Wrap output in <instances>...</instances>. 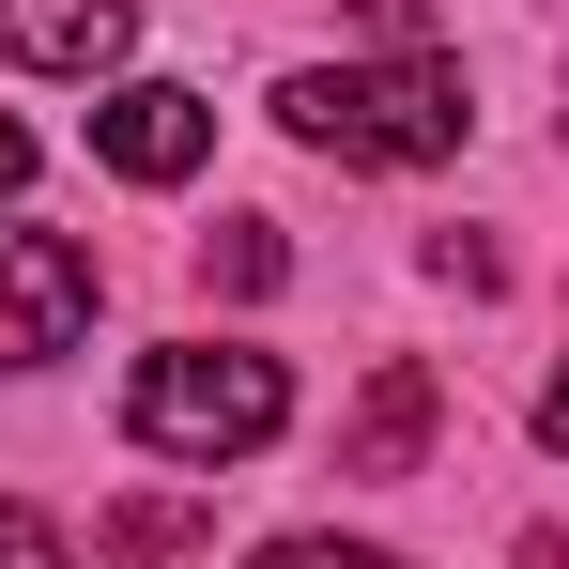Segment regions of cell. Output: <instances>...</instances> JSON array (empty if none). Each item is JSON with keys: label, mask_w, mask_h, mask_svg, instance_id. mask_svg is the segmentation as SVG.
<instances>
[{"label": "cell", "mask_w": 569, "mask_h": 569, "mask_svg": "<svg viewBox=\"0 0 569 569\" xmlns=\"http://www.w3.org/2000/svg\"><path fill=\"white\" fill-rule=\"evenodd\" d=\"M108 539H123V555H186V508H170V492H139V508H123Z\"/></svg>", "instance_id": "obj_10"}, {"label": "cell", "mask_w": 569, "mask_h": 569, "mask_svg": "<svg viewBox=\"0 0 569 569\" xmlns=\"http://www.w3.org/2000/svg\"><path fill=\"white\" fill-rule=\"evenodd\" d=\"M278 123L308 154H339V170H431V154H462V62L447 47H385V62H308L278 78Z\"/></svg>", "instance_id": "obj_1"}, {"label": "cell", "mask_w": 569, "mask_h": 569, "mask_svg": "<svg viewBox=\"0 0 569 569\" xmlns=\"http://www.w3.org/2000/svg\"><path fill=\"white\" fill-rule=\"evenodd\" d=\"M93 154L123 186H186L200 154H216V108H200L186 78H108L93 93Z\"/></svg>", "instance_id": "obj_4"}, {"label": "cell", "mask_w": 569, "mask_h": 569, "mask_svg": "<svg viewBox=\"0 0 569 569\" xmlns=\"http://www.w3.org/2000/svg\"><path fill=\"white\" fill-rule=\"evenodd\" d=\"M123 431L154 462H247V447L292 431V370L247 355V339H170V355H139V385H123Z\"/></svg>", "instance_id": "obj_2"}, {"label": "cell", "mask_w": 569, "mask_h": 569, "mask_svg": "<svg viewBox=\"0 0 569 569\" xmlns=\"http://www.w3.org/2000/svg\"><path fill=\"white\" fill-rule=\"evenodd\" d=\"M31 186V123H16V108H0V200Z\"/></svg>", "instance_id": "obj_11"}, {"label": "cell", "mask_w": 569, "mask_h": 569, "mask_svg": "<svg viewBox=\"0 0 569 569\" xmlns=\"http://www.w3.org/2000/svg\"><path fill=\"white\" fill-rule=\"evenodd\" d=\"M139 47V0H0V62L31 78H123Z\"/></svg>", "instance_id": "obj_5"}, {"label": "cell", "mask_w": 569, "mask_h": 569, "mask_svg": "<svg viewBox=\"0 0 569 569\" xmlns=\"http://www.w3.org/2000/svg\"><path fill=\"white\" fill-rule=\"evenodd\" d=\"M416 447H431V370H416V355H385L370 400L339 416V477H400Z\"/></svg>", "instance_id": "obj_6"}, {"label": "cell", "mask_w": 569, "mask_h": 569, "mask_svg": "<svg viewBox=\"0 0 569 569\" xmlns=\"http://www.w3.org/2000/svg\"><path fill=\"white\" fill-rule=\"evenodd\" d=\"M247 569H416V555H370V539H262Z\"/></svg>", "instance_id": "obj_8"}, {"label": "cell", "mask_w": 569, "mask_h": 569, "mask_svg": "<svg viewBox=\"0 0 569 569\" xmlns=\"http://www.w3.org/2000/svg\"><path fill=\"white\" fill-rule=\"evenodd\" d=\"M278 278H292V247L262 216H231V231H216V292H278Z\"/></svg>", "instance_id": "obj_7"}, {"label": "cell", "mask_w": 569, "mask_h": 569, "mask_svg": "<svg viewBox=\"0 0 569 569\" xmlns=\"http://www.w3.org/2000/svg\"><path fill=\"white\" fill-rule=\"evenodd\" d=\"M78 323H93V247L78 231H0V370L78 355Z\"/></svg>", "instance_id": "obj_3"}, {"label": "cell", "mask_w": 569, "mask_h": 569, "mask_svg": "<svg viewBox=\"0 0 569 569\" xmlns=\"http://www.w3.org/2000/svg\"><path fill=\"white\" fill-rule=\"evenodd\" d=\"M539 447H569V370H555V385H539Z\"/></svg>", "instance_id": "obj_12"}, {"label": "cell", "mask_w": 569, "mask_h": 569, "mask_svg": "<svg viewBox=\"0 0 569 569\" xmlns=\"http://www.w3.org/2000/svg\"><path fill=\"white\" fill-rule=\"evenodd\" d=\"M0 569H78V555H62V523H47V508H0Z\"/></svg>", "instance_id": "obj_9"}]
</instances>
